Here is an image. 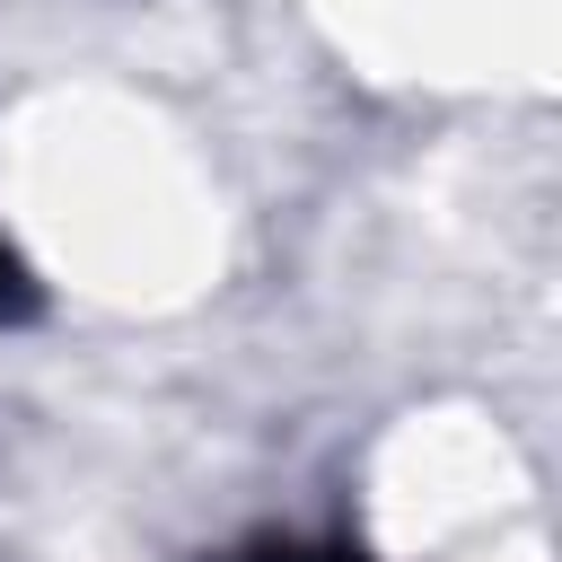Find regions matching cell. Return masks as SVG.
I'll use <instances>...</instances> for the list:
<instances>
[{"label": "cell", "instance_id": "6da1fadb", "mask_svg": "<svg viewBox=\"0 0 562 562\" xmlns=\"http://www.w3.org/2000/svg\"><path fill=\"white\" fill-rule=\"evenodd\" d=\"M26 307H35V281H26V263L0 246V325H18Z\"/></svg>", "mask_w": 562, "mask_h": 562}]
</instances>
